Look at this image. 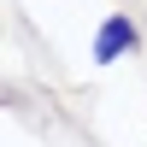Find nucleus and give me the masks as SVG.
<instances>
[{"label": "nucleus", "instance_id": "obj_1", "mask_svg": "<svg viewBox=\"0 0 147 147\" xmlns=\"http://www.w3.org/2000/svg\"><path fill=\"white\" fill-rule=\"evenodd\" d=\"M136 41H141L136 18H129V12H112V18L94 30V65H118V59H124Z\"/></svg>", "mask_w": 147, "mask_h": 147}]
</instances>
